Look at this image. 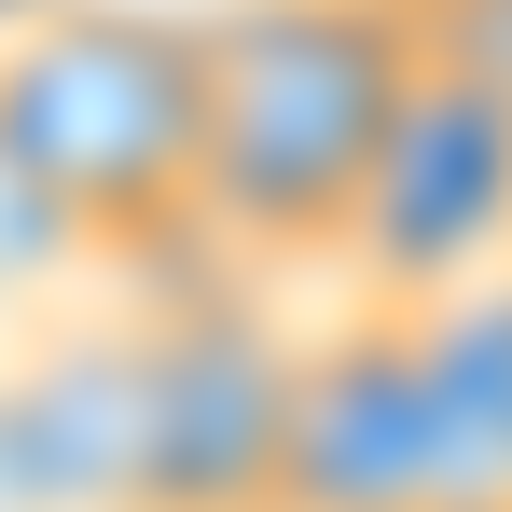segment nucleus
<instances>
[{
  "label": "nucleus",
  "mask_w": 512,
  "mask_h": 512,
  "mask_svg": "<svg viewBox=\"0 0 512 512\" xmlns=\"http://www.w3.org/2000/svg\"><path fill=\"white\" fill-rule=\"evenodd\" d=\"M0 443L28 512H139V333H56L0 374Z\"/></svg>",
  "instance_id": "obj_6"
},
{
  "label": "nucleus",
  "mask_w": 512,
  "mask_h": 512,
  "mask_svg": "<svg viewBox=\"0 0 512 512\" xmlns=\"http://www.w3.org/2000/svg\"><path fill=\"white\" fill-rule=\"evenodd\" d=\"M416 0H208V236L319 263L416 111Z\"/></svg>",
  "instance_id": "obj_1"
},
{
  "label": "nucleus",
  "mask_w": 512,
  "mask_h": 512,
  "mask_svg": "<svg viewBox=\"0 0 512 512\" xmlns=\"http://www.w3.org/2000/svg\"><path fill=\"white\" fill-rule=\"evenodd\" d=\"M416 56H429V84L512 97V0H416Z\"/></svg>",
  "instance_id": "obj_7"
},
{
  "label": "nucleus",
  "mask_w": 512,
  "mask_h": 512,
  "mask_svg": "<svg viewBox=\"0 0 512 512\" xmlns=\"http://www.w3.org/2000/svg\"><path fill=\"white\" fill-rule=\"evenodd\" d=\"M485 512H512V499H485Z\"/></svg>",
  "instance_id": "obj_9"
},
{
  "label": "nucleus",
  "mask_w": 512,
  "mask_h": 512,
  "mask_svg": "<svg viewBox=\"0 0 512 512\" xmlns=\"http://www.w3.org/2000/svg\"><path fill=\"white\" fill-rule=\"evenodd\" d=\"M360 291L374 305H457L471 277H499L512 263V97H471V84H416L402 111V139H388V167L360 194Z\"/></svg>",
  "instance_id": "obj_5"
},
{
  "label": "nucleus",
  "mask_w": 512,
  "mask_h": 512,
  "mask_svg": "<svg viewBox=\"0 0 512 512\" xmlns=\"http://www.w3.org/2000/svg\"><path fill=\"white\" fill-rule=\"evenodd\" d=\"M0 180L84 236H208V0H84L0 42Z\"/></svg>",
  "instance_id": "obj_2"
},
{
  "label": "nucleus",
  "mask_w": 512,
  "mask_h": 512,
  "mask_svg": "<svg viewBox=\"0 0 512 512\" xmlns=\"http://www.w3.org/2000/svg\"><path fill=\"white\" fill-rule=\"evenodd\" d=\"M291 360L250 305H167L139 333V512H263L277 499V429Z\"/></svg>",
  "instance_id": "obj_4"
},
{
  "label": "nucleus",
  "mask_w": 512,
  "mask_h": 512,
  "mask_svg": "<svg viewBox=\"0 0 512 512\" xmlns=\"http://www.w3.org/2000/svg\"><path fill=\"white\" fill-rule=\"evenodd\" d=\"M263 512H485L471 443L443 416L429 319L360 305L346 333L291 360V429H277V499Z\"/></svg>",
  "instance_id": "obj_3"
},
{
  "label": "nucleus",
  "mask_w": 512,
  "mask_h": 512,
  "mask_svg": "<svg viewBox=\"0 0 512 512\" xmlns=\"http://www.w3.org/2000/svg\"><path fill=\"white\" fill-rule=\"evenodd\" d=\"M0 14H28V28H42V0H0Z\"/></svg>",
  "instance_id": "obj_8"
}]
</instances>
